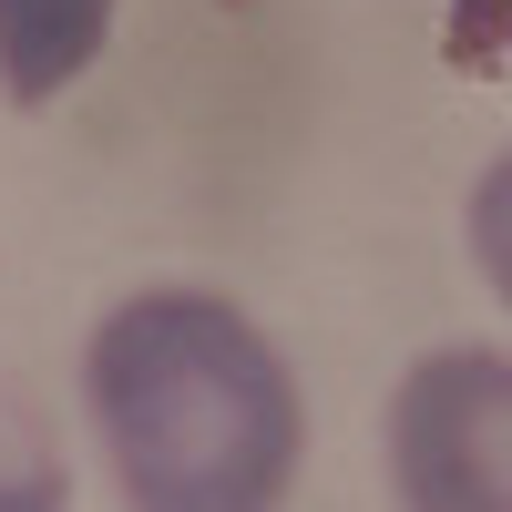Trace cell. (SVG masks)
Masks as SVG:
<instances>
[{
  "mask_svg": "<svg viewBox=\"0 0 512 512\" xmlns=\"http://www.w3.org/2000/svg\"><path fill=\"white\" fill-rule=\"evenodd\" d=\"M82 400L123 502L144 512H256L308 441L277 338L205 287H144L93 328Z\"/></svg>",
  "mask_w": 512,
  "mask_h": 512,
  "instance_id": "1",
  "label": "cell"
},
{
  "mask_svg": "<svg viewBox=\"0 0 512 512\" xmlns=\"http://www.w3.org/2000/svg\"><path fill=\"white\" fill-rule=\"evenodd\" d=\"M512 472V369L502 349H431L390 400V482L420 512H502Z\"/></svg>",
  "mask_w": 512,
  "mask_h": 512,
  "instance_id": "2",
  "label": "cell"
},
{
  "mask_svg": "<svg viewBox=\"0 0 512 512\" xmlns=\"http://www.w3.org/2000/svg\"><path fill=\"white\" fill-rule=\"evenodd\" d=\"M113 41V0H0V93L62 103Z\"/></svg>",
  "mask_w": 512,
  "mask_h": 512,
  "instance_id": "3",
  "label": "cell"
},
{
  "mask_svg": "<svg viewBox=\"0 0 512 512\" xmlns=\"http://www.w3.org/2000/svg\"><path fill=\"white\" fill-rule=\"evenodd\" d=\"M62 502V461L41 441V420L21 390H0V512H52Z\"/></svg>",
  "mask_w": 512,
  "mask_h": 512,
  "instance_id": "4",
  "label": "cell"
},
{
  "mask_svg": "<svg viewBox=\"0 0 512 512\" xmlns=\"http://www.w3.org/2000/svg\"><path fill=\"white\" fill-rule=\"evenodd\" d=\"M451 62H461V72H502V0H461V21H451Z\"/></svg>",
  "mask_w": 512,
  "mask_h": 512,
  "instance_id": "5",
  "label": "cell"
},
{
  "mask_svg": "<svg viewBox=\"0 0 512 512\" xmlns=\"http://www.w3.org/2000/svg\"><path fill=\"white\" fill-rule=\"evenodd\" d=\"M502 205H512V175L492 164V175H482V195H472V246H482V277H492V287L512 277V267H502Z\"/></svg>",
  "mask_w": 512,
  "mask_h": 512,
  "instance_id": "6",
  "label": "cell"
}]
</instances>
